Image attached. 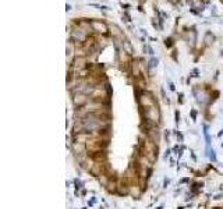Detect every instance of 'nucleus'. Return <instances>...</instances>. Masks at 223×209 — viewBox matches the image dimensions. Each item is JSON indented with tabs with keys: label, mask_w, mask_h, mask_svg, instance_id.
<instances>
[]
</instances>
